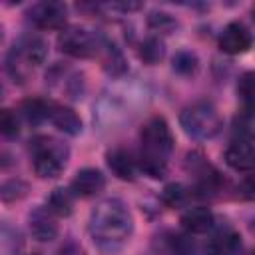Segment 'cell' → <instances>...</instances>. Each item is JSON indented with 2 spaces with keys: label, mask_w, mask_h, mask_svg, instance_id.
I'll return each instance as SVG.
<instances>
[{
  "label": "cell",
  "mask_w": 255,
  "mask_h": 255,
  "mask_svg": "<svg viewBox=\"0 0 255 255\" xmlns=\"http://www.w3.org/2000/svg\"><path fill=\"white\" fill-rule=\"evenodd\" d=\"M68 161V147L54 137H38L32 145V163L42 179L58 177Z\"/></svg>",
  "instance_id": "4"
},
{
  "label": "cell",
  "mask_w": 255,
  "mask_h": 255,
  "mask_svg": "<svg viewBox=\"0 0 255 255\" xmlns=\"http://www.w3.org/2000/svg\"><path fill=\"white\" fill-rule=\"evenodd\" d=\"M48 54V46L40 36H24L18 40V44L12 50V60H10V68H14V76H24V68H34L40 66L44 62Z\"/></svg>",
  "instance_id": "5"
},
{
  "label": "cell",
  "mask_w": 255,
  "mask_h": 255,
  "mask_svg": "<svg viewBox=\"0 0 255 255\" xmlns=\"http://www.w3.org/2000/svg\"><path fill=\"white\" fill-rule=\"evenodd\" d=\"M58 46L64 54L72 56V58H88L96 52V40L94 36L78 26H70L66 30H62L60 38H58Z\"/></svg>",
  "instance_id": "6"
},
{
  "label": "cell",
  "mask_w": 255,
  "mask_h": 255,
  "mask_svg": "<svg viewBox=\"0 0 255 255\" xmlns=\"http://www.w3.org/2000/svg\"><path fill=\"white\" fill-rule=\"evenodd\" d=\"M161 201L169 207H181L187 201V189L181 183H169L161 193Z\"/></svg>",
  "instance_id": "21"
},
{
  "label": "cell",
  "mask_w": 255,
  "mask_h": 255,
  "mask_svg": "<svg viewBox=\"0 0 255 255\" xmlns=\"http://www.w3.org/2000/svg\"><path fill=\"white\" fill-rule=\"evenodd\" d=\"M237 90H239V96H241V100L245 102V106H247V110H249V108H251V102H253V74H251V72H245V74L239 78Z\"/></svg>",
  "instance_id": "24"
},
{
  "label": "cell",
  "mask_w": 255,
  "mask_h": 255,
  "mask_svg": "<svg viewBox=\"0 0 255 255\" xmlns=\"http://www.w3.org/2000/svg\"><path fill=\"white\" fill-rule=\"evenodd\" d=\"M239 247H241L239 233L231 227H223L211 235V239L207 241L205 253L207 255H237Z\"/></svg>",
  "instance_id": "12"
},
{
  "label": "cell",
  "mask_w": 255,
  "mask_h": 255,
  "mask_svg": "<svg viewBox=\"0 0 255 255\" xmlns=\"http://www.w3.org/2000/svg\"><path fill=\"white\" fill-rule=\"evenodd\" d=\"M108 159V167L112 169V173L124 181H131L135 177L137 171V161L131 157L129 151H126L124 147H114L108 151L106 155Z\"/></svg>",
  "instance_id": "13"
},
{
  "label": "cell",
  "mask_w": 255,
  "mask_h": 255,
  "mask_svg": "<svg viewBox=\"0 0 255 255\" xmlns=\"http://www.w3.org/2000/svg\"><path fill=\"white\" fill-rule=\"evenodd\" d=\"M163 54H165V48L159 38H147L139 46V58L145 64H157L163 58Z\"/></svg>",
  "instance_id": "19"
},
{
  "label": "cell",
  "mask_w": 255,
  "mask_h": 255,
  "mask_svg": "<svg viewBox=\"0 0 255 255\" xmlns=\"http://www.w3.org/2000/svg\"><path fill=\"white\" fill-rule=\"evenodd\" d=\"M30 233L34 239L46 243L56 239L58 235V223H56V215L48 209V207H38L30 213Z\"/></svg>",
  "instance_id": "11"
},
{
  "label": "cell",
  "mask_w": 255,
  "mask_h": 255,
  "mask_svg": "<svg viewBox=\"0 0 255 255\" xmlns=\"http://www.w3.org/2000/svg\"><path fill=\"white\" fill-rule=\"evenodd\" d=\"M147 24H149V28L153 32H159V34H167L177 26V22L169 14H163V12H153L147 18Z\"/></svg>",
  "instance_id": "22"
},
{
  "label": "cell",
  "mask_w": 255,
  "mask_h": 255,
  "mask_svg": "<svg viewBox=\"0 0 255 255\" xmlns=\"http://www.w3.org/2000/svg\"><path fill=\"white\" fill-rule=\"evenodd\" d=\"M20 112H22V116L28 124H42L50 116V102L40 100V98L26 100V102H22Z\"/></svg>",
  "instance_id": "17"
},
{
  "label": "cell",
  "mask_w": 255,
  "mask_h": 255,
  "mask_svg": "<svg viewBox=\"0 0 255 255\" xmlns=\"http://www.w3.org/2000/svg\"><path fill=\"white\" fill-rule=\"evenodd\" d=\"M48 120L64 133L68 135H78L82 131V120L80 116L68 108V106H62V104H50V116Z\"/></svg>",
  "instance_id": "14"
},
{
  "label": "cell",
  "mask_w": 255,
  "mask_h": 255,
  "mask_svg": "<svg viewBox=\"0 0 255 255\" xmlns=\"http://www.w3.org/2000/svg\"><path fill=\"white\" fill-rule=\"evenodd\" d=\"M197 66H199L197 56H195L193 52H189V50H181V52H177V54L173 56V70H175L177 74H181V76H191V74H195V72H197Z\"/></svg>",
  "instance_id": "20"
},
{
  "label": "cell",
  "mask_w": 255,
  "mask_h": 255,
  "mask_svg": "<svg viewBox=\"0 0 255 255\" xmlns=\"http://www.w3.org/2000/svg\"><path fill=\"white\" fill-rule=\"evenodd\" d=\"M253 128V118H251V112L245 110L241 116L235 118V124H233V129L237 133V137H251V129Z\"/></svg>",
  "instance_id": "25"
},
{
  "label": "cell",
  "mask_w": 255,
  "mask_h": 255,
  "mask_svg": "<svg viewBox=\"0 0 255 255\" xmlns=\"http://www.w3.org/2000/svg\"><path fill=\"white\" fill-rule=\"evenodd\" d=\"M225 163L235 171H249L255 165L251 137H235L225 149Z\"/></svg>",
  "instance_id": "9"
},
{
  "label": "cell",
  "mask_w": 255,
  "mask_h": 255,
  "mask_svg": "<svg viewBox=\"0 0 255 255\" xmlns=\"http://www.w3.org/2000/svg\"><path fill=\"white\" fill-rule=\"evenodd\" d=\"M56 217H68L74 209V193L70 189L58 187L50 193L48 197V205H46Z\"/></svg>",
  "instance_id": "16"
},
{
  "label": "cell",
  "mask_w": 255,
  "mask_h": 255,
  "mask_svg": "<svg viewBox=\"0 0 255 255\" xmlns=\"http://www.w3.org/2000/svg\"><path fill=\"white\" fill-rule=\"evenodd\" d=\"M141 151L137 165L143 173H147L153 179H159L165 175L167 159L173 151V133L169 129V124L161 116L149 118L139 131Z\"/></svg>",
  "instance_id": "2"
},
{
  "label": "cell",
  "mask_w": 255,
  "mask_h": 255,
  "mask_svg": "<svg viewBox=\"0 0 255 255\" xmlns=\"http://www.w3.org/2000/svg\"><path fill=\"white\" fill-rule=\"evenodd\" d=\"M213 213L209 207H203V205H197V207H189L183 215H181V225L187 233H193V235H199V233H207L211 227H213Z\"/></svg>",
  "instance_id": "15"
},
{
  "label": "cell",
  "mask_w": 255,
  "mask_h": 255,
  "mask_svg": "<svg viewBox=\"0 0 255 255\" xmlns=\"http://www.w3.org/2000/svg\"><path fill=\"white\" fill-rule=\"evenodd\" d=\"M106 187V177L96 167H84L72 179V193L78 197H94Z\"/></svg>",
  "instance_id": "10"
},
{
  "label": "cell",
  "mask_w": 255,
  "mask_h": 255,
  "mask_svg": "<svg viewBox=\"0 0 255 255\" xmlns=\"http://www.w3.org/2000/svg\"><path fill=\"white\" fill-rule=\"evenodd\" d=\"M26 183H22V181H8V183H4L2 187H0V197L4 199V201H14V199H20V197H24L26 195Z\"/></svg>",
  "instance_id": "23"
},
{
  "label": "cell",
  "mask_w": 255,
  "mask_h": 255,
  "mask_svg": "<svg viewBox=\"0 0 255 255\" xmlns=\"http://www.w3.org/2000/svg\"><path fill=\"white\" fill-rule=\"evenodd\" d=\"M253 44L251 32L245 24L241 22H229L223 32L219 34V48L225 54L237 56V54H245Z\"/></svg>",
  "instance_id": "8"
},
{
  "label": "cell",
  "mask_w": 255,
  "mask_h": 255,
  "mask_svg": "<svg viewBox=\"0 0 255 255\" xmlns=\"http://www.w3.org/2000/svg\"><path fill=\"white\" fill-rule=\"evenodd\" d=\"M131 231L133 217L128 205L118 197L102 199L90 213V235L102 251H118L129 239Z\"/></svg>",
  "instance_id": "1"
},
{
  "label": "cell",
  "mask_w": 255,
  "mask_h": 255,
  "mask_svg": "<svg viewBox=\"0 0 255 255\" xmlns=\"http://www.w3.org/2000/svg\"><path fill=\"white\" fill-rule=\"evenodd\" d=\"M28 16L40 30H60L66 24L68 10L62 2H38L28 10Z\"/></svg>",
  "instance_id": "7"
},
{
  "label": "cell",
  "mask_w": 255,
  "mask_h": 255,
  "mask_svg": "<svg viewBox=\"0 0 255 255\" xmlns=\"http://www.w3.org/2000/svg\"><path fill=\"white\" fill-rule=\"evenodd\" d=\"M179 124L183 131L193 139H211L223 128V120L217 108L209 102H195L187 106L179 116Z\"/></svg>",
  "instance_id": "3"
},
{
  "label": "cell",
  "mask_w": 255,
  "mask_h": 255,
  "mask_svg": "<svg viewBox=\"0 0 255 255\" xmlns=\"http://www.w3.org/2000/svg\"><path fill=\"white\" fill-rule=\"evenodd\" d=\"M20 133V120L18 114L10 108H0V137L12 139Z\"/></svg>",
  "instance_id": "18"
}]
</instances>
